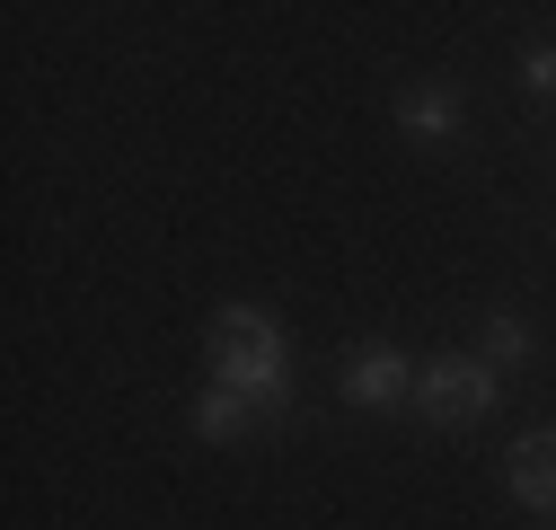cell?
<instances>
[{"instance_id":"cell-1","label":"cell","mask_w":556,"mask_h":530,"mask_svg":"<svg viewBox=\"0 0 556 530\" xmlns=\"http://www.w3.org/2000/svg\"><path fill=\"white\" fill-rule=\"evenodd\" d=\"M203 354H213V389H239V398H256L265 416H283L292 345H283V327H274L265 310H248V301L213 310V337H203Z\"/></svg>"},{"instance_id":"cell-2","label":"cell","mask_w":556,"mask_h":530,"mask_svg":"<svg viewBox=\"0 0 556 530\" xmlns=\"http://www.w3.org/2000/svg\"><path fill=\"white\" fill-rule=\"evenodd\" d=\"M495 398H504V380H495L485 354H433L425 371H415V416H425L433 433L485 425V416H495Z\"/></svg>"},{"instance_id":"cell-3","label":"cell","mask_w":556,"mask_h":530,"mask_svg":"<svg viewBox=\"0 0 556 530\" xmlns=\"http://www.w3.org/2000/svg\"><path fill=\"white\" fill-rule=\"evenodd\" d=\"M415 371H425V363H406L397 345H363L354 363L336 371V389L354 398V407H371V416H380V407H406V398H415Z\"/></svg>"},{"instance_id":"cell-4","label":"cell","mask_w":556,"mask_h":530,"mask_svg":"<svg viewBox=\"0 0 556 530\" xmlns=\"http://www.w3.org/2000/svg\"><path fill=\"white\" fill-rule=\"evenodd\" d=\"M504 487H513L530 513H556V433H521V442H513Z\"/></svg>"},{"instance_id":"cell-5","label":"cell","mask_w":556,"mask_h":530,"mask_svg":"<svg viewBox=\"0 0 556 530\" xmlns=\"http://www.w3.org/2000/svg\"><path fill=\"white\" fill-rule=\"evenodd\" d=\"M397 124L415 132V142H451V132H459V89H451V80L406 89V98H397Z\"/></svg>"},{"instance_id":"cell-6","label":"cell","mask_w":556,"mask_h":530,"mask_svg":"<svg viewBox=\"0 0 556 530\" xmlns=\"http://www.w3.org/2000/svg\"><path fill=\"white\" fill-rule=\"evenodd\" d=\"M256 416H265L256 398H239V389H203V398H194V442H239Z\"/></svg>"},{"instance_id":"cell-7","label":"cell","mask_w":556,"mask_h":530,"mask_svg":"<svg viewBox=\"0 0 556 530\" xmlns=\"http://www.w3.org/2000/svg\"><path fill=\"white\" fill-rule=\"evenodd\" d=\"M485 363H495V371H504V363H530V327H521L513 310L485 318Z\"/></svg>"},{"instance_id":"cell-8","label":"cell","mask_w":556,"mask_h":530,"mask_svg":"<svg viewBox=\"0 0 556 530\" xmlns=\"http://www.w3.org/2000/svg\"><path fill=\"white\" fill-rule=\"evenodd\" d=\"M521 80H530V98L556 106V45H530V53H521Z\"/></svg>"},{"instance_id":"cell-9","label":"cell","mask_w":556,"mask_h":530,"mask_svg":"<svg viewBox=\"0 0 556 530\" xmlns=\"http://www.w3.org/2000/svg\"><path fill=\"white\" fill-rule=\"evenodd\" d=\"M547 530H556V521H547Z\"/></svg>"}]
</instances>
